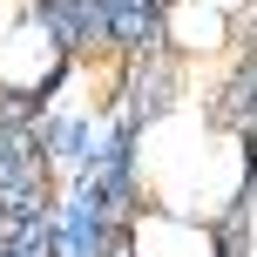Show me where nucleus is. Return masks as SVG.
<instances>
[{"label":"nucleus","mask_w":257,"mask_h":257,"mask_svg":"<svg viewBox=\"0 0 257 257\" xmlns=\"http://www.w3.org/2000/svg\"><path fill=\"white\" fill-rule=\"evenodd\" d=\"M21 21H27V0H0V41H7Z\"/></svg>","instance_id":"obj_4"},{"label":"nucleus","mask_w":257,"mask_h":257,"mask_svg":"<svg viewBox=\"0 0 257 257\" xmlns=\"http://www.w3.org/2000/svg\"><path fill=\"white\" fill-rule=\"evenodd\" d=\"M136 257H217V244H210V230L190 223V217H142Z\"/></svg>","instance_id":"obj_2"},{"label":"nucleus","mask_w":257,"mask_h":257,"mask_svg":"<svg viewBox=\"0 0 257 257\" xmlns=\"http://www.w3.org/2000/svg\"><path fill=\"white\" fill-rule=\"evenodd\" d=\"M54 75H61V41H54V27L21 21L7 41H0V88H14V95H41Z\"/></svg>","instance_id":"obj_1"},{"label":"nucleus","mask_w":257,"mask_h":257,"mask_svg":"<svg viewBox=\"0 0 257 257\" xmlns=\"http://www.w3.org/2000/svg\"><path fill=\"white\" fill-rule=\"evenodd\" d=\"M223 34H230V21H223L217 0H176V7H169V41H176L183 54H217Z\"/></svg>","instance_id":"obj_3"}]
</instances>
